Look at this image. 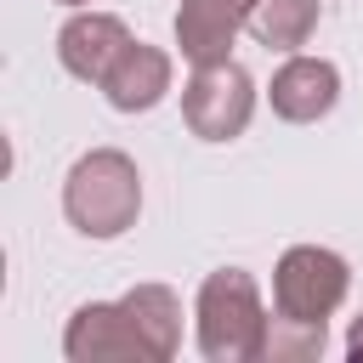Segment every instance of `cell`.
Wrapping results in <instances>:
<instances>
[{
  "label": "cell",
  "mask_w": 363,
  "mask_h": 363,
  "mask_svg": "<svg viewBox=\"0 0 363 363\" xmlns=\"http://www.w3.org/2000/svg\"><path fill=\"white\" fill-rule=\"evenodd\" d=\"M136 210H142V176L119 147H96L74 159L62 182V216L85 238H119L125 227H136Z\"/></svg>",
  "instance_id": "cell-2"
},
{
  "label": "cell",
  "mask_w": 363,
  "mask_h": 363,
  "mask_svg": "<svg viewBox=\"0 0 363 363\" xmlns=\"http://www.w3.org/2000/svg\"><path fill=\"white\" fill-rule=\"evenodd\" d=\"M125 45H130V28H125L119 17H108V11H79V17H68L62 34H57L62 68H68L74 79H85V85H102Z\"/></svg>",
  "instance_id": "cell-6"
},
{
  "label": "cell",
  "mask_w": 363,
  "mask_h": 363,
  "mask_svg": "<svg viewBox=\"0 0 363 363\" xmlns=\"http://www.w3.org/2000/svg\"><path fill=\"white\" fill-rule=\"evenodd\" d=\"M318 28V0H255L250 34L267 51H301Z\"/></svg>",
  "instance_id": "cell-10"
},
{
  "label": "cell",
  "mask_w": 363,
  "mask_h": 363,
  "mask_svg": "<svg viewBox=\"0 0 363 363\" xmlns=\"http://www.w3.org/2000/svg\"><path fill=\"white\" fill-rule=\"evenodd\" d=\"M62 6H85V0H62Z\"/></svg>",
  "instance_id": "cell-15"
},
{
  "label": "cell",
  "mask_w": 363,
  "mask_h": 363,
  "mask_svg": "<svg viewBox=\"0 0 363 363\" xmlns=\"http://www.w3.org/2000/svg\"><path fill=\"white\" fill-rule=\"evenodd\" d=\"M272 113L289 119V125H312L323 119L335 102H340V68L323 62V57H289L278 74H272Z\"/></svg>",
  "instance_id": "cell-7"
},
{
  "label": "cell",
  "mask_w": 363,
  "mask_h": 363,
  "mask_svg": "<svg viewBox=\"0 0 363 363\" xmlns=\"http://www.w3.org/2000/svg\"><path fill=\"white\" fill-rule=\"evenodd\" d=\"M255 113V79L227 57L210 68H193V79L182 85V119L193 136L204 142H233Z\"/></svg>",
  "instance_id": "cell-4"
},
{
  "label": "cell",
  "mask_w": 363,
  "mask_h": 363,
  "mask_svg": "<svg viewBox=\"0 0 363 363\" xmlns=\"http://www.w3.org/2000/svg\"><path fill=\"white\" fill-rule=\"evenodd\" d=\"M233 34L238 28H227V23H216V17H199V11H176V45H182V57L193 62V68H210V62H227L233 57Z\"/></svg>",
  "instance_id": "cell-11"
},
{
  "label": "cell",
  "mask_w": 363,
  "mask_h": 363,
  "mask_svg": "<svg viewBox=\"0 0 363 363\" xmlns=\"http://www.w3.org/2000/svg\"><path fill=\"white\" fill-rule=\"evenodd\" d=\"M62 352L74 357V363H108V357H147L153 363V352H147V340H142V329L130 323V312H125V301H91V306H79L74 318H68V329H62Z\"/></svg>",
  "instance_id": "cell-5"
},
{
  "label": "cell",
  "mask_w": 363,
  "mask_h": 363,
  "mask_svg": "<svg viewBox=\"0 0 363 363\" xmlns=\"http://www.w3.org/2000/svg\"><path fill=\"white\" fill-rule=\"evenodd\" d=\"M352 289V267L323 250V244H295L284 250L278 272H272V312L295 318V323H323Z\"/></svg>",
  "instance_id": "cell-3"
},
{
  "label": "cell",
  "mask_w": 363,
  "mask_h": 363,
  "mask_svg": "<svg viewBox=\"0 0 363 363\" xmlns=\"http://www.w3.org/2000/svg\"><path fill=\"white\" fill-rule=\"evenodd\" d=\"M318 352H323V323L272 318V329H267V357L272 363H295V357H318Z\"/></svg>",
  "instance_id": "cell-12"
},
{
  "label": "cell",
  "mask_w": 363,
  "mask_h": 363,
  "mask_svg": "<svg viewBox=\"0 0 363 363\" xmlns=\"http://www.w3.org/2000/svg\"><path fill=\"white\" fill-rule=\"evenodd\" d=\"M346 357L363 363V318H352V335H346Z\"/></svg>",
  "instance_id": "cell-14"
},
{
  "label": "cell",
  "mask_w": 363,
  "mask_h": 363,
  "mask_svg": "<svg viewBox=\"0 0 363 363\" xmlns=\"http://www.w3.org/2000/svg\"><path fill=\"white\" fill-rule=\"evenodd\" d=\"M182 6L199 11V17H216V23H227V28H244L250 11H255V0H182Z\"/></svg>",
  "instance_id": "cell-13"
},
{
  "label": "cell",
  "mask_w": 363,
  "mask_h": 363,
  "mask_svg": "<svg viewBox=\"0 0 363 363\" xmlns=\"http://www.w3.org/2000/svg\"><path fill=\"white\" fill-rule=\"evenodd\" d=\"M125 312H130V323L142 329L153 363L176 357V346H182V301H176V289H164V284H136V289L125 295Z\"/></svg>",
  "instance_id": "cell-9"
},
{
  "label": "cell",
  "mask_w": 363,
  "mask_h": 363,
  "mask_svg": "<svg viewBox=\"0 0 363 363\" xmlns=\"http://www.w3.org/2000/svg\"><path fill=\"white\" fill-rule=\"evenodd\" d=\"M267 306L244 267H221L199 284V352L210 363H255L267 357Z\"/></svg>",
  "instance_id": "cell-1"
},
{
  "label": "cell",
  "mask_w": 363,
  "mask_h": 363,
  "mask_svg": "<svg viewBox=\"0 0 363 363\" xmlns=\"http://www.w3.org/2000/svg\"><path fill=\"white\" fill-rule=\"evenodd\" d=\"M164 91H170V57L159 45H142V40H130L102 79V96L119 113H147V108L164 102Z\"/></svg>",
  "instance_id": "cell-8"
}]
</instances>
